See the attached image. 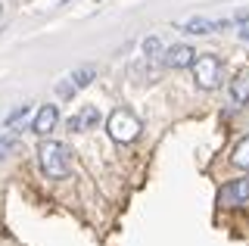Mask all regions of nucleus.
Listing matches in <instances>:
<instances>
[{"instance_id":"10","label":"nucleus","mask_w":249,"mask_h":246,"mask_svg":"<svg viewBox=\"0 0 249 246\" xmlns=\"http://www.w3.org/2000/svg\"><path fill=\"white\" fill-rule=\"evenodd\" d=\"M228 22H212V19H190V22H184V32H190V35H209V32H218V28H224Z\"/></svg>"},{"instance_id":"4","label":"nucleus","mask_w":249,"mask_h":246,"mask_svg":"<svg viewBox=\"0 0 249 246\" xmlns=\"http://www.w3.org/2000/svg\"><path fill=\"white\" fill-rule=\"evenodd\" d=\"M218 203H221L224 209L246 206V203H249V178H237V181L224 184V187L218 190Z\"/></svg>"},{"instance_id":"2","label":"nucleus","mask_w":249,"mask_h":246,"mask_svg":"<svg viewBox=\"0 0 249 246\" xmlns=\"http://www.w3.org/2000/svg\"><path fill=\"white\" fill-rule=\"evenodd\" d=\"M140 119L134 112L128 109V106H119V109H112L109 112V119H106V131L112 141H119V143H131L134 137L140 134Z\"/></svg>"},{"instance_id":"11","label":"nucleus","mask_w":249,"mask_h":246,"mask_svg":"<svg viewBox=\"0 0 249 246\" xmlns=\"http://www.w3.org/2000/svg\"><path fill=\"white\" fill-rule=\"evenodd\" d=\"M28 112H31V103H19V106H16V109H13L10 115H6V122H3V125H6V128H16V125H19V122L25 119Z\"/></svg>"},{"instance_id":"1","label":"nucleus","mask_w":249,"mask_h":246,"mask_svg":"<svg viewBox=\"0 0 249 246\" xmlns=\"http://www.w3.org/2000/svg\"><path fill=\"white\" fill-rule=\"evenodd\" d=\"M37 162H41V172L47 178L59 181V178H69V150L56 141H44L37 147Z\"/></svg>"},{"instance_id":"6","label":"nucleus","mask_w":249,"mask_h":246,"mask_svg":"<svg viewBox=\"0 0 249 246\" xmlns=\"http://www.w3.org/2000/svg\"><path fill=\"white\" fill-rule=\"evenodd\" d=\"M193 63H196V50L190 44H175L165 53V66H171V69H193Z\"/></svg>"},{"instance_id":"12","label":"nucleus","mask_w":249,"mask_h":246,"mask_svg":"<svg viewBox=\"0 0 249 246\" xmlns=\"http://www.w3.org/2000/svg\"><path fill=\"white\" fill-rule=\"evenodd\" d=\"M93 75H97V72H93V66H88V69H78V72L72 75L75 88H88V84L93 81Z\"/></svg>"},{"instance_id":"17","label":"nucleus","mask_w":249,"mask_h":246,"mask_svg":"<svg viewBox=\"0 0 249 246\" xmlns=\"http://www.w3.org/2000/svg\"><path fill=\"white\" fill-rule=\"evenodd\" d=\"M240 37H243V41L249 44V28H246V25H243V28H240Z\"/></svg>"},{"instance_id":"16","label":"nucleus","mask_w":249,"mask_h":246,"mask_svg":"<svg viewBox=\"0 0 249 246\" xmlns=\"http://www.w3.org/2000/svg\"><path fill=\"white\" fill-rule=\"evenodd\" d=\"M233 22H237V25H246V22H249V10H237V16H233Z\"/></svg>"},{"instance_id":"3","label":"nucleus","mask_w":249,"mask_h":246,"mask_svg":"<svg viewBox=\"0 0 249 246\" xmlns=\"http://www.w3.org/2000/svg\"><path fill=\"white\" fill-rule=\"evenodd\" d=\"M193 78L202 90H215L221 84V59L212 56V53H202L193 63Z\"/></svg>"},{"instance_id":"9","label":"nucleus","mask_w":249,"mask_h":246,"mask_svg":"<svg viewBox=\"0 0 249 246\" xmlns=\"http://www.w3.org/2000/svg\"><path fill=\"white\" fill-rule=\"evenodd\" d=\"M231 165L240 168V172H249V134L240 137V141L233 143V150H231Z\"/></svg>"},{"instance_id":"14","label":"nucleus","mask_w":249,"mask_h":246,"mask_svg":"<svg viewBox=\"0 0 249 246\" xmlns=\"http://www.w3.org/2000/svg\"><path fill=\"white\" fill-rule=\"evenodd\" d=\"M16 150V134H3L0 137V159H6Z\"/></svg>"},{"instance_id":"8","label":"nucleus","mask_w":249,"mask_h":246,"mask_svg":"<svg viewBox=\"0 0 249 246\" xmlns=\"http://www.w3.org/2000/svg\"><path fill=\"white\" fill-rule=\"evenodd\" d=\"M231 100L237 106H246L249 103V69H240L231 81Z\"/></svg>"},{"instance_id":"13","label":"nucleus","mask_w":249,"mask_h":246,"mask_svg":"<svg viewBox=\"0 0 249 246\" xmlns=\"http://www.w3.org/2000/svg\"><path fill=\"white\" fill-rule=\"evenodd\" d=\"M162 50H165V47H162V41H159V37H156V35L143 37V53H146V56H159Z\"/></svg>"},{"instance_id":"15","label":"nucleus","mask_w":249,"mask_h":246,"mask_svg":"<svg viewBox=\"0 0 249 246\" xmlns=\"http://www.w3.org/2000/svg\"><path fill=\"white\" fill-rule=\"evenodd\" d=\"M72 90H75V81H62V84H56V94L66 100V97H72Z\"/></svg>"},{"instance_id":"7","label":"nucleus","mask_w":249,"mask_h":246,"mask_svg":"<svg viewBox=\"0 0 249 246\" xmlns=\"http://www.w3.org/2000/svg\"><path fill=\"white\" fill-rule=\"evenodd\" d=\"M66 125H69V131H88V128H93V125H100V109H97V106H81V109H78L75 115H72V119H69L66 122Z\"/></svg>"},{"instance_id":"5","label":"nucleus","mask_w":249,"mask_h":246,"mask_svg":"<svg viewBox=\"0 0 249 246\" xmlns=\"http://www.w3.org/2000/svg\"><path fill=\"white\" fill-rule=\"evenodd\" d=\"M56 125H59V109H56L53 103H44L41 109L35 112V119H31V125H28V128H31V131H35L37 137H47Z\"/></svg>"}]
</instances>
